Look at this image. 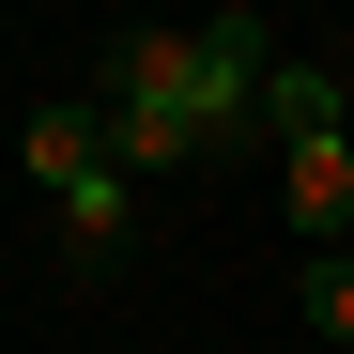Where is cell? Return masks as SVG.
<instances>
[{"mask_svg": "<svg viewBox=\"0 0 354 354\" xmlns=\"http://www.w3.org/2000/svg\"><path fill=\"white\" fill-rule=\"evenodd\" d=\"M262 77H277L262 16H201V31H124L108 77H93V108H108V139H124V169L154 185V169H201V154L247 139Z\"/></svg>", "mask_w": 354, "mask_h": 354, "instance_id": "6da1fadb", "label": "cell"}, {"mask_svg": "<svg viewBox=\"0 0 354 354\" xmlns=\"http://www.w3.org/2000/svg\"><path fill=\"white\" fill-rule=\"evenodd\" d=\"M16 154H31V185H46V201H62V185H93V169H124V139H108V108H93V93L31 108V139H16Z\"/></svg>", "mask_w": 354, "mask_h": 354, "instance_id": "7a4b0ae2", "label": "cell"}, {"mask_svg": "<svg viewBox=\"0 0 354 354\" xmlns=\"http://www.w3.org/2000/svg\"><path fill=\"white\" fill-rule=\"evenodd\" d=\"M292 231H308V247H354V124L292 139Z\"/></svg>", "mask_w": 354, "mask_h": 354, "instance_id": "3957f363", "label": "cell"}, {"mask_svg": "<svg viewBox=\"0 0 354 354\" xmlns=\"http://www.w3.org/2000/svg\"><path fill=\"white\" fill-rule=\"evenodd\" d=\"M262 124H277V139H339V124H354V77H324V62H277V77H262Z\"/></svg>", "mask_w": 354, "mask_h": 354, "instance_id": "277c9868", "label": "cell"}, {"mask_svg": "<svg viewBox=\"0 0 354 354\" xmlns=\"http://www.w3.org/2000/svg\"><path fill=\"white\" fill-rule=\"evenodd\" d=\"M124 216H139V169H93V185H62V247L77 262H124Z\"/></svg>", "mask_w": 354, "mask_h": 354, "instance_id": "5b68a950", "label": "cell"}, {"mask_svg": "<svg viewBox=\"0 0 354 354\" xmlns=\"http://www.w3.org/2000/svg\"><path fill=\"white\" fill-rule=\"evenodd\" d=\"M308 354H354V247H308Z\"/></svg>", "mask_w": 354, "mask_h": 354, "instance_id": "8992f818", "label": "cell"}]
</instances>
